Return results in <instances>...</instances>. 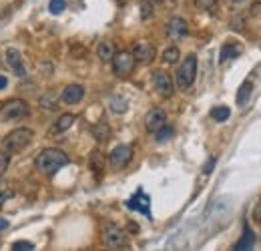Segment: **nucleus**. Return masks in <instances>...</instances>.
Masks as SVG:
<instances>
[{
	"label": "nucleus",
	"mask_w": 261,
	"mask_h": 251,
	"mask_svg": "<svg viewBox=\"0 0 261 251\" xmlns=\"http://www.w3.org/2000/svg\"><path fill=\"white\" fill-rule=\"evenodd\" d=\"M213 167H215V159H209V163L205 165V169H203V173H207V175H209V173L213 171Z\"/></svg>",
	"instance_id": "f704fd0d"
},
{
	"label": "nucleus",
	"mask_w": 261,
	"mask_h": 251,
	"mask_svg": "<svg viewBox=\"0 0 261 251\" xmlns=\"http://www.w3.org/2000/svg\"><path fill=\"white\" fill-rule=\"evenodd\" d=\"M130 55L135 57L137 63L149 64L155 59V46H153L151 42H147V40H141V42H137V44L133 46V53H130Z\"/></svg>",
	"instance_id": "9d476101"
},
{
	"label": "nucleus",
	"mask_w": 261,
	"mask_h": 251,
	"mask_svg": "<svg viewBox=\"0 0 261 251\" xmlns=\"http://www.w3.org/2000/svg\"><path fill=\"white\" fill-rule=\"evenodd\" d=\"M12 249H16V251H20V249L33 251L34 243H31V241H14V243H12Z\"/></svg>",
	"instance_id": "7c9ffc66"
},
{
	"label": "nucleus",
	"mask_w": 261,
	"mask_h": 251,
	"mask_svg": "<svg viewBox=\"0 0 261 251\" xmlns=\"http://www.w3.org/2000/svg\"><path fill=\"white\" fill-rule=\"evenodd\" d=\"M253 243H255V233L251 231L249 223H245V225H243V235H241V239L233 245V249H237V251L251 249V247H253Z\"/></svg>",
	"instance_id": "f3484780"
},
{
	"label": "nucleus",
	"mask_w": 261,
	"mask_h": 251,
	"mask_svg": "<svg viewBox=\"0 0 261 251\" xmlns=\"http://www.w3.org/2000/svg\"><path fill=\"white\" fill-rule=\"evenodd\" d=\"M153 85H155V91L161 94L163 98H169V96H173V93H175L173 79L165 70H155L153 72Z\"/></svg>",
	"instance_id": "6e6552de"
},
{
	"label": "nucleus",
	"mask_w": 261,
	"mask_h": 251,
	"mask_svg": "<svg viewBox=\"0 0 261 251\" xmlns=\"http://www.w3.org/2000/svg\"><path fill=\"white\" fill-rule=\"evenodd\" d=\"M8 167H10V153L8 151H2L0 153V177L8 171Z\"/></svg>",
	"instance_id": "cd10ccee"
},
{
	"label": "nucleus",
	"mask_w": 261,
	"mask_h": 251,
	"mask_svg": "<svg viewBox=\"0 0 261 251\" xmlns=\"http://www.w3.org/2000/svg\"><path fill=\"white\" fill-rule=\"evenodd\" d=\"M33 137H34V133L29 127H18V129L10 131V133L4 137L2 147H4V151H8V153H20V151H24V149L33 143Z\"/></svg>",
	"instance_id": "f03ea898"
},
{
	"label": "nucleus",
	"mask_w": 261,
	"mask_h": 251,
	"mask_svg": "<svg viewBox=\"0 0 261 251\" xmlns=\"http://www.w3.org/2000/svg\"><path fill=\"white\" fill-rule=\"evenodd\" d=\"M229 115H231L229 107H215V109H211V119H213V121H217V123L227 121Z\"/></svg>",
	"instance_id": "5701e85b"
},
{
	"label": "nucleus",
	"mask_w": 261,
	"mask_h": 251,
	"mask_svg": "<svg viewBox=\"0 0 261 251\" xmlns=\"http://www.w3.org/2000/svg\"><path fill=\"white\" fill-rule=\"evenodd\" d=\"M65 8H66V0H50V2H48V12L55 14V16L63 14Z\"/></svg>",
	"instance_id": "bb28decb"
},
{
	"label": "nucleus",
	"mask_w": 261,
	"mask_h": 251,
	"mask_svg": "<svg viewBox=\"0 0 261 251\" xmlns=\"http://www.w3.org/2000/svg\"><path fill=\"white\" fill-rule=\"evenodd\" d=\"M83 96H85V87L83 85H68L65 91H63L61 101L65 105H76V103L83 101Z\"/></svg>",
	"instance_id": "4468645a"
},
{
	"label": "nucleus",
	"mask_w": 261,
	"mask_h": 251,
	"mask_svg": "<svg viewBox=\"0 0 261 251\" xmlns=\"http://www.w3.org/2000/svg\"><path fill=\"white\" fill-rule=\"evenodd\" d=\"M93 135L97 137V141H107L109 137H111V129L107 123H98L95 129H93Z\"/></svg>",
	"instance_id": "393cba45"
},
{
	"label": "nucleus",
	"mask_w": 261,
	"mask_h": 251,
	"mask_svg": "<svg viewBox=\"0 0 261 251\" xmlns=\"http://www.w3.org/2000/svg\"><path fill=\"white\" fill-rule=\"evenodd\" d=\"M29 113H31V109H29L27 101H20V98H12V101H8L0 107V119L4 123L20 121V119L29 117Z\"/></svg>",
	"instance_id": "7ed1b4c3"
},
{
	"label": "nucleus",
	"mask_w": 261,
	"mask_h": 251,
	"mask_svg": "<svg viewBox=\"0 0 261 251\" xmlns=\"http://www.w3.org/2000/svg\"><path fill=\"white\" fill-rule=\"evenodd\" d=\"M4 229H8V221L0 217V231H4Z\"/></svg>",
	"instance_id": "e433bc0d"
},
{
	"label": "nucleus",
	"mask_w": 261,
	"mask_h": 251,
	"mask_svg": "<svg viewBox=\"0 0 261 251\" xmlns=\"http://www.w3.org/2000/svg\"><path fill=\"white\" fill-rule=\"evenodd\" d=\"M40 107L42 109H46V111H53V109H57L59 107V94L57 91H46L44 94H40Z\"/></svg>",
	"instance_id": "6ab92c4d"
},
{
	"label": "nucleus",
	"mask_w": 261,
	"mask_h": 251,
	"mask_svg": "<svg viewBox=\"0 0 261 251\" xmlns=\"http://www.w3.org/2000/svg\"><path fill=\"white\" fill-rule=\"evenodd\" d=\"M163 125H167V115H165L163 109H151L145 117V127L149 133H155L159 131Z\"/></svg>",
	"instance_id": "f8f14e48"
},
{
	"label": "nucleus",
	"mask_w": 261,
	"mask_h": 251,
	"mask_svg": "<svg viewBox=\"0 0 261 251\" xmlns=\"http://www.w3.org/2000/svg\"><path fill=\"white\" fill-rule=\"evenodd\" d=\"M197 77V57L195 55H187V59L183 61V64L177 70V87L181 91H187Z\"/></svg>",
	"instance_id": "20e7f679"
},
{
	"label": "nucleus",
	"mask_w": 261,
	"mask_h": 251,
	"mask_svg": "<svg viewBox=\"0 0 261 251\" xmlns=\"http://www.w3.org/2000/svg\"><path fill=\"white\" fill-rule=\"evenodd\" d=\"M91 169L97 171V173H100L105 169V159H102L100 151H93V155H91Z\"/></svg>",
	"instance_id": "a878e982"
},
{
	"label": "nucleus",
	"mask_w": 261,
	"mask_h": 251,
	"mask_svg": "<svg viewBox=\"0 0 261 251\" xmlns=\"http://www.w3.org/2000/svg\"><path fill=\"white\" fill-rule=\"evenodd\" d=\"M179 57H181V51L177 48V46H169V48H165L163 51V63L165 64H175L179 61Z\"/></svg>",
	"instance_id": "4be33fe9"
},
{
	"label": "nucleus",
	"mask_w": 261,
	"mask_h": 251,
	"mask_svg": "<svg viewBox=\"0 0 261 251\" xmlns=\"http://www.w3.org/2000/svg\"><path fill=\"white\" fill-rule=\"evenodd\" d=\"M130 159H133V147H130V145H119V147H115V149L111 151L109 163H111L113 169L121 171V169H125V167L129 165Z\"/></svg>",
	"instance_id": "0eeeda50"
},
{
	"label": "nucleus",
	"mask_w": 261,
	"mask_h": 251,
	"mask_svg": "<svg viewBox=\"0 0 261 251\" xmlns=\"http://www.w3.org/2000/svg\"><path fill=\"white\" fill-rule=\"evenodd\" d=\"M109 105H111V111L117 113V115H123V113L129 109V105H127V101H125L123 96H111Z\"/></svg>",
	"instance_id": "412c9836"
},
{
	"label": "nucleus",
	"mask_w": 261,
	"mask_h": 251,
	"mask_svg": "<svg viewBox=\"0 0 261 251\" xmlns=\"http://www.w3.org/2000/svg\"><path fill=\"white\" fill-rule=\"evenodd\" d=\"M187 32H189L187 20H183V18H179V16L169 20V24H167V36H169L171 40H181V38L187 36Z\"/></svg>",
	"instance_id": "9b49d317"
},
{
	"label": "nucleus",
	"mask_w": 261,
	"mask_h": 251,
	"mask_svg": "<svg viewBox=\"0 0 261 251\" xmlns=\"http://www.w3.org/2000/svg\"><path fill=\"white\" fill-rule=\"evenodd\" d=\"M217 4V0H195V6L199 10H209Z\"/></svg>",
	"instance_id": "c756f323"
},
{
	"label": "nucleus",
	"mask_w": 261,
	"mask_h": 251,
	"mask_svg": "<svg viewBox=\"0 0 261 251\" xmlns=\"http://www.w3.org/2000/svg\"><path fill=\"white\" fill-rule=\"evenodd\" d=\"M6 87H8V79L6 77H0V91L6 89Z\"/></svg>",
	"instance_id": "c9c22d12"
},
{
	"label": "nucleus",
	"mask_w": 261,
	"mask_h": 251,
	"mask_svg": "<svg viewBox=\"0 0 261 251\" xmlns=\"http://www.w3.org/2000/svg\"><path fill=\"white\" fill-rule=\"evenodd\" d=\"M72 123H74V115H70V113H66V115H63L57 123H55V127H53V133H65V131H68L70 127H72Z\"/></svg>",
	"instance_id": "aec40b11"
},
{
	"label": "nucleus",
	"mask_w": 261,
	"mask_h": 251,
	"mask_svg": "<svg viewBox=\"0 0 261 251\" xmlns=\"http://www.w3.org/2000/svg\"><path fill=\"white\" fill-rule=\"evenodd\" d=\"M10 195H12V193H10L8 189H6V187H0V207L4 205V201H8V199H10Z\"/></svg>",
	"instance_id": "2f4dec72"
},
{
	"label": "nucleus",
	"mask_w": 261,
	"mask_h": 251,
	"mask_svg": "<svg viewBox=\"0 0 261 251\" xmlns=\"http://www.w3.org/2000/svg\"><path fill=\"white\" fill-rule=\"evenodd\" d=\"M153 6H155L153 0H145V2L141 4V16H143V18H149L151 12H153Z\"/></svg>",
	"instance_id": "c85d7f7f"
},
{
	"label": "nucleus",
	"mask_w": 261,
	"mask_h": 251,
	"mask_svg": "<svg viewBox=\"0 0 261 251\" xmlns=\"http://www.w3.org/2000/svg\"><path fill=\"white\" fill-rule=\"evenodd\" d=\"M149 205H151V199H149V195H147L143 189H139L129 201H127V207H129V209L139 211V213H143L145 217L153 219V217H151V209H149Z\"/></svg>",
	"instance_id": "1a4fd4ad"
},
{
	"label": "nucleus",
	"mask_w": 261,
	"mask_h": 251,
	"mask_svg": "<svg viewBox=\"0 0 261 251\" xmlns=\"http://www.w3.org/2000/svg\"><path fill=\"white\" fill-rule=\"evenodd\" d=\"M241 53H243V46H241L239 42H235V40H229V42H225V44L221 46L219 61H221V63H225V61H233V59H237Z\"/></svg>",
	"instance_id": "2eb2a0df"
},
{
	"label": "nucleus",
	"mask_w": 261,
	"mask_h": 251,
	"mask_svg": "<svg viewBox=\"0 0 261 251\" xmlns=\"http://www.w3.org/2000/svg\"><path fill=\"white\" fill-rule=\"evenodd\" d=\"M173 135H175V129L169 125H163L159 131H155V141H157V143H165V141H169Z\"/></svg>",
	"instance_id": "b1692460"
},
{
	"label": "nucleus",
	"mask_w": 261,
	"mask_h": 251,
	"mask_svg": "<svg viewBox=\"0 0 261 251\" xmlns=\"http://www.w3.org/2000/svg\"><path fill=\"white\" fill-rule=\"evenodd\" d=\"M129 229H130V231H139V225H135V223H129Z\"/></svg>",
	"instance_id": "4c0bfd02"
},
{
	"label": "nucleus",
	"mask_w": 261,
	"mask_h": 251,
	"mask_svg": "<svg viewBox=\"0 0 261 251\" xmlns=\"http://www.w3.org/2000/svg\"><path fill=\"white\" fill-rule=\"evenodd\" d=\"M115 53H117V51H115V42H113V40H102L97 48L98 59H100L102 63H111L113 57H115Z\"/></svg>",
	"instance_id": "a211bd4d"
},
{
	"label": "nucleus",
	"mask_w": 261,
	"mask_h": 251,
	"mask_svg": "<svg viewBox=\"0 0 261 251\" xmlns=\"http://www.w3.org/2000/svg\"><path fill=\"white\" fill-rule=\"evenodd\" d=\"M102 243L111 249H117V247H123L127 243V235H125V229L115 225V223H109L105 225L102 229Z\"/></svg>",
	"instance_id": "39448f33"
},
{
	"label": "nucleus",
	"mask_w": 261,
	"mask_h": 251,
	"mask_svg": "<svg viewBox=\"0 0 261 251\" xmlns=\"http://www.w3.org/2000/svg\"><path fill=\"white\" fill-rule=\"evenodd\" d=\"M6 63L16 72V77H27V66L22 64V55L18 48H8L6 51Z\"/></svg>",
	"instance_id": "ddd939ff"
},
{
	"label": "nucleus",
	"mask_w": 261,
	"mask_h": 251,
	"mask_svg": "<svg viewBox=\"0 0 261 251\" xmlns=\"http://www.w3.org/2000/svg\"><path fill=\"white\" fill-rule=\"evenodd\" d=\"M251 14H253L255 18H261V2H255V4L251 6Z\"/></svg>",
	"instance_id": "72a5a7b5"
},
{
	"label": "nucleus",
	"mask_w": 261,
	"mask_h": 251,
	"mask_svg": "<svg viewBox=\"0 0 261 251\" xmlns=\"http://www.w3.org/2000/svg\"><path fill=\"white\" fill-rule=\"evenodd\" d=\"M68 165V155L61 149H44L34 159V167L42 175H55L59 169Z\"/></svg>",
	"instance_id": "f257e3e1"
},
{
	"label": "nucleus",
	"mask_w": 261,
	"mask_h": 251,
	"mask_svg": "<svg viewBox=\"0 0 261 251\" xmlns=\"http://www.w3.org/2000/svg\"><path fill=\"white\" fill-rule=\"evenodd\" d=\"M113 72L117 74V77H129L130 72L135 70V57L127 53V51H121V53H115V57H113Z\"/></svg>",
	"instance_id": "423d86ee"
},
{
	"label": "nucleus",
	"mask_w": 261,
	"mask_h": 251,
	"mask_svg": "<svg viewBox=\"0 0 261 251\" xmlns=\"http://www.w3.org/2000/svg\"><path fill=\"white\" fill-rule=\"evenodd\" d=\"M253 221H255V223H261V199L257 201V205L253 207Z\"/></svg>",
	"instance_id": "473e14b6"
},
{
	"label": "nucleus",
	"mask_w": 261,
	"mask_h": 251,
	"mask_svg": "<svg viewBox=\"0 0 261 251\" xmlns=\"http://www.w3.org/2000/svg\"><path fill=\"white\" fill-rule=\"evenodd\" d=\"M251 93H253V79H245V81L241 83L237 94H235L237 107H245V105L249 103V98H251Z\"/></svg>",
	"instance_id": "dca6fc26"
}]
</instances>
